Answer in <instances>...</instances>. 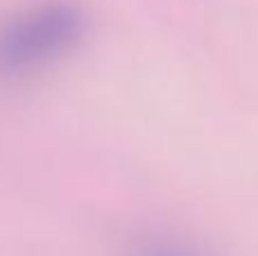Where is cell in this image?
<instances>
[{"instance_id":"obj_1","label":"cell","mask_w":258,"mask_h":256,"mask_svg":"<svg viewBox=\"0 0 258 256\" xmlns=\"http://www.w3.org/2000/svg\"><path fill=\"white\" fill-rule=\"evenodd\" d=\"M91 30L80 0H30L0 16V89L23 86L77 52Z\"/></svg>"},{"instance_id":"obj_2","label":"cell","mask_w":258,"mask_h":256,"mask_svg":"<svg viewBox=\"0 0 258 256\" xmlns=\"http://www.w3.org/2000/svg\"><path fill=\"white\" fill-rule=\"evenodd\" d=\"M120 256H204L190 243L163 231H136L125 240Z\"/></svg>"}]
</instances>
